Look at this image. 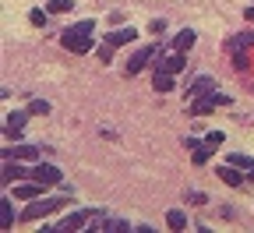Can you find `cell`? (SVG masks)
Segmentation results:
<instances>
[{
	"label": "cell",
	"mask_w": 254,
	"mask_h": 233,
	"mask_svg": "<svg viewBox=\"0 0 254 233\" xmlns=\"http://www.w3.org/2000/svg\"><path fill=\"white\" fill-rule=\"evenodd\" d=\"M32 177H36L39 184H46V187H53V184H60V180H64L60 166H53V162H39L36 170H32Z\"/></svg>",
	"instance_id": "obj_4"
},
{
	"label": "cell",
	"mask_w": 254,
	"mask_h": 233,
	"mask_svg": "<svg viewBox=\"0 0 254 233\" xmlns=\"http://www.w3.org/2000/svg\"><path fill=\"white\" fill-rule=\"evenodd\" d=\"M43 187H46V184H39V180H21V184L14 187V198H25V202H36V198H43Z\"/></svg>",
	"instance_id": "obj_7"
},
{
	"label": "cell",
	"mask_w": 254,
	"mask_h": 233,
	"mask_svg": "<svg viewBox=\"0 0 254 233\" xmlns=\"http://www.w3.org/2000/svg\"><path fill=\"white\" fill-rule=\"evenodd\" d=\"M230 162H233V166H240V170H251V166H254V159H251V155H244V152H233V155H230Z\"/></svg>",
	"instance_id": "obj_19"
},
{
	"label": "cell",
	"mask_w": 254,
	"mask_h": 233,
	"mask_svg": "<svg viewBox=\"0 0 254 233\" xmlns=\"http://www.w3.org/2000/svg\"><path fill=\"white\" fill-rule=\"evenodd\" d=\"M99 230H106V233H124V230H131L124 219H103V226Z\"/></svg>",
	"instance_id": "obj_18"
},
{
	"label": "cell",
	"mask_w": 254,
	"mask_h": 233,
	"mask_svg": "<svg viewBox=\"0 0 254 233\" xmlns=\"http://www.w3.org/2000/svg\"><path fill=\"white\" fill-rule=\"evenodd\" d=\"M219 180H222V184H230V187H244V180H247V177H244L240 166H233V162H230V166H219Z\"/></svg>",
	"instance_id": "obj_8"
},
{
	"label": "cell",
	"mask_w": 254,
	"mask_h": 233,
	"mask_svg": "<svg viewBox=\"0 0 254 233\" xmlns=\"http://www.w3.org/2000/svg\"><path fill=\"white\" fill-rule=\"evenodd\" d=\"M190 46H194V28H180L177 36H173V50L177 53H187Z\"/></svg>",
	"instance_id": "obj_13"
},
{
	"label": "cell",
	"mask_w": 254,
	"mask_h": 233,
	"mask_svg": "<svg viewBox=\"0 0 254 233\" xmlns=\"http://www.w3.org/2000/svg\"><path fill=\"white\" fill-rule=\"evenodd\" d=\"M247 180H251V184H254V166H251V170H247Z\"/></svg>",
	"instance_id": "obj_28"
},
{
	"label": "cell",
	"mask_w": 254,
	"mask_h": 233,
	"mask_svg": "<svg viewBox=\"0 0 254 233\" xmlns=\"http://www.w3.org/2000/svg\"><path fill=\"white\" fill-rule=\"evenodd\" d=\"M92 216H95V212H74V216H64L57 230H64V233H67V230H81V226L92 223Z\"/></svg>",
	"instance_id": "obj_10"
},
{
	"label": "cell",
	"mask_w": 254,
	"mask_h": 233,
	"mask_svg": "<svg viewBox=\"0 0 254 233\" xmlns=\"http://www.w3.org/2000/svg\"><path fill=\"white\" fill-rule=\"evenodd\" d=\"M134 39H138V32H134L131 25H127V28H113L110 36H106L110 46H124V43H134Z\"/></svg>",
	"instance_id": "obj_11"
},
{
	"label": "cell",
	"mask_w": 254,
	"mask_h": 233,
	"mask_svg": "<svg viewBox=\"0 0 254 233\" xmlns=\"http://www.w3.org/2000/svg\"><path fill=\"white\" fill-rule=\"evenodd\" d=\"M64 205H67V198H36V202L25 205V212H21L18 219H21V223H36V219H43V216H50V212H60Z\"/></svg>",
	"instance_id": "obj_2"
},
{
	"label": "cell",
	"mask_w": 254,
	"mask_h": 233,
	"mask_svg": "<svg viewBox=\"0 0 254 233\" xmlns=\"http://www.w3.org/2000/svg\"><path fill=\"white\" fill-rule=\"evenodd\" d=\"M46 11L50 14H71V0H50Z\"/></svg>",
	"instance_id": "obj_17"
},
{
	"label": "cell",
	"mask_w": 254,
	"mask_h": 233,
	"mask_svg": "<svg viewBox=\"0 0 254 233\" xmlns=\"http://www.w3.org/2000/svg\"><path fill=\"white\" fill-rule=\"evenodd\" d=\"M92 32H95V21H74L71 28H64V36H60V43L67 46L71 53H88V46H92Z\"/></svg>",
	"instance_id": "obj_1"
},
{
	"label": "cell",
	"mask_w": 254,
	"mask_h": 233,
	"mask_svg": "<svg viewBox=\"0 0 254 233\" xmlns=\"http://www.w3.org/2000/svg\"><path fill=\"white\" fill-rule=\"evenodd\" d=\"M233 99L230 95H219V92H208V95H198V99H190V117H205L212 113V106H230Z\"/></svg>",
	"instance_id": "obj_3"
},
{
	"label": "cell",
	"mask_w": 254,
	"mask_h": 233,
	"mask_svg": "<svg viewBox=\"0 0 254 233\" xmlns=\"http://www.w3.org/2000/svg\"><path fill=\"white\" fill-rule=\"evenodd\" d=\"M0 226H4V230L14 226V205H11V198H0Z\"/></svg>",
	"instance_id": "obj_14"
},
{
	"label": "cell",
	"mask_w": 254,
	"mask_h": 233,
	"mask_svg": "<svg viewBox=\"0 0 254 233\" xmlns=\"http://www.w3.org/2000/svg\"><path fill=\"white\" fill-rule=\"evenodd\" d=\"M251 43H254V36H237V39H233L230 46H233V53H244V50H247Z\"/></svg>",
	"instance_id": "obj_22"
},
{
	"label": "cell",
	"mask_w": 254,
	"mask_h": 233,
	"mask_svg": "<svg viewBox=\"0 0 254 233\" xmlns=\"http://www.w3.org/2000/svg\"><path fill=\"white\" fill-rule=\"evenodd\" d=\"M110 57H113V46H110V43H106V46H103V50H99V60H103V64H106V60H110Z\"/></svg>",
	"instance_id": "obj_26"
},
{
	"label": "cell",
	"mask_w": 254,
	"mask_h": 233,
	"mask_svg": "<svg viewBox=\"0 0 254 233\" xmlns=\"http://www.w3.org/2000/svg\"><path fill=\"white\" fill-rule=\"evenodd\" d=\"M166 226L170 230H187V216L180 209H173V212H166Z\"/></svg>",
	"instance_id": "obj_16"
},
{
	"label": "cell",
	"mask_w": 254,
	"mask_h": 233,
	"mask_svg": "<svg viewBox=\"0 0 254 233\" xmlns=\"http://www.w3.org/2000/svg\"><path fill=\"white\" fill-rule=\"evenodd\" d=\"M163 68H170L173 75H180V71H184V53H177V57H170V60H163Z\"/></svg>",
	"instance_id": "obj_21"
},
{
	"label": "cell",
	"mask_w": 254,
	"mask_h": 233,
	"mask_svg": "<svg viewBox=\"0 0 254 233\" xmlns=\"http://www.w3.org/2000/svg\"><path fill=\"white\" fill-rule=\"evenodd\" d=\"M152 88H155V92H170V88H173V71L159 64V68L152 71Z\"/></svg>",
	"instance_id": "obj_9"
},
{
	"label": "cell",
	"mask_w": 254,
	"mask_h": 233,
	"mask_svg": "<svg viewBox=\"0 0 254 233\" xmlns=\"http://www.w3.org/2000/svg\"><path fill=\"white\" fill-rule=\"evenodd\" d=\"M28 110L36 113V117H46V113H50V103H43V99H36V103H32Z\"/></svg>",
	"instance_id": "obj_24"
},
{
	"label": "cell",
	"mask_w": 254,
	"mask_h": 233,
	"mask_svg": "<svg viewBox=\"0 0 254 233\" xmlns=\"http://www.w3.org/2000/svg\"><path fill=\"white\" fill-rule=\"evenodd\" d=\"M244 18H247V21H254V7H247V11H244Z\"/></svg>",
	"instance_id": "obj_27"
},
{
	"label": "cell",
	"mask_w": 254,
	"mask_h": 233,
	"mask_svg": "<svg viewBox=\"0 0 254 233\" xmlns=\"http://www.w3.org/2000/svg\"><path fill=\"white\" fill-rule=\"evenodd\" d=\"M28 113H32V110H18V113H11V117L4 120V135H7L11 142H18V138H21V127H25Z\"/></svg>",
	"instance_id": "obj_6"
},
{
	"label": "cell",
	"mask_w": 254,
	"mask_h": 233,
	"mask_svg": "<svg viewBox=\"0 0 254 233\" xmlns=\"http://www.w3.org/2000/svg\"><path fill=\"white\" fill-rule=\"evenodd\" d=\"M208 92H212V78L205 75V78H198L194 85L187 88V99H198V95H208Z\"/></svg>",
	"instance_id": "obj_15"
},
{
	"label": "cell",
	"mask_w": 254,
	"mask_h": 233,
	"mask_svg": "<svg viewBox=\"0 0 254 233\" xmlns=\"http://www.w3.org/2000/svg\"><path fill=\"white\" fill-rule=\"evenodd\" d=\"M46 14H50V11H39V7H36V11H28V21L36 25V28H43V25H46Z\"/></svg>",
	"instance_id": "obj_23"
},
{
	"label": "cell",
	"mask_w": 254,
	"mask_h": 233,
	"mask_svg": "<svg viewBox=\"0 0 254 233\" xmlns=\"http://www.w3.org/2000/svg\"><path fill=\"white\" fill-rule=\"evenodd\" d=\"M155 53H159L155 46H141V50H134V53H131V60H127V78H131V75H138V71L145 68V64H148Z\"/></svg>",
	"instance_id": "obj_5"
},
{
	"label": "cell",
	"mask_w": 254,
	"mask_h": 233,
	"mask_svg": "<svg viewBox=\"0 0 254 233\" xmlns=\"http://www.w3.org/2000/svg\"><path fill=\"white\" fill-rule=\"evenodd\" d=\"M205 145H208V149L222 145V131H208V138H205Z\"/></svg>",
	"instance_id": "obj_25"
},
{
	"label": "cell",
	"mask_w": 254,
	"mask_h": 233,
	"mask_svg": "<svg viewBox=\"0 0 254 233\" xmlns=\"http://www.w3.org/2000/svg\"><path fill=\"white\" fill-rule=\"evenodd\" d=\"M4 159H39V149L36 145H11V149H4Z\"/></svg>",
	"instance_id": "obj_12"
},
{
	"label": "cell",
	"mask_w": 254,
	"mask_h": 233,
	"mask_svg": "<svg viewBox=\"0 0 254 233\" xmlns=\"http://www.w3.org/2000/svg\"><path fill=\"white\" fill-rule=\"evenodd\" d=\"M208 155H212V149H208V145H198V149H194V159H190V162H194V166H205Z\"/></svg>",
	"instance_id": "obj_20"
}]
</instances>
